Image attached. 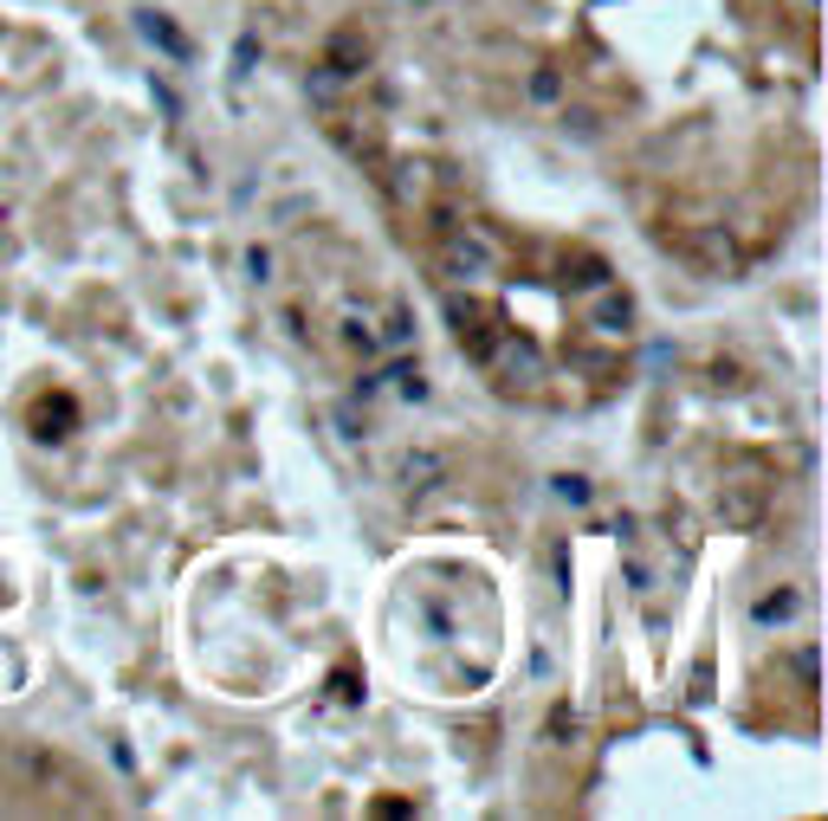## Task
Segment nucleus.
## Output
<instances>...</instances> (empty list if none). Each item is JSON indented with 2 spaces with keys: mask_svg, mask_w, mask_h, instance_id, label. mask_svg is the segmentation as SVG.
<instances>
[{
  "mask_svg": "<svg viewBox=\"0 0 828 821\" xmlns=\"http://www.w3.org/2000/svg\"><path fill=\"white\" fill-rule=\"evenodd\" d=\"M337 433H344V440H356V433H369V427H356V408H337Z\"/></svg>",
  "mask_w": 828,
  "mask_h": 821,
  "instance_id": "19",
  "label": "nucleus"
},
{
  "mask_svg": "<svg viewBox=\"0 0 828 821\" xmlns=\"http://www.w3.org/2000/svg\"><path fill=\"white\" fill-rule=\"evenodd\" d=\"M809 7H816V0H809Z\"/></svg>",
  "mask_w": 828,
  "mask_h": 821,
  "instance_id": "21",
  "label": "nucleus"
},
{
  "mask_svg": "<svg viewBox=\"0 0 828 821\" xmlns=\"http://www.w3.org/2000/svg\"><path fill=\"white\" fill-rule=\"evenodd\" d=\"M570 362H576V369H589L596 382H616V375H621V356H616V349H576Z\"/></svg>",
  "mask_w": 828,
  "mask_h": 821,
  "instance_id": "9",
  "label": "nucleus"
},
{
  "mask_svg": "<svg viewBox=\"0 0 828 821\" xmlns=\"http://www.w3.org/2000/svg\"><path fill=\"white\" fill-rule=\"evenodd\" d=\"M447 317H453V337H460V349L473 356V362H492L498 356V343H505V324L492 317V311H473V304H447Z\"/></svg>",
  "mask_w": 828,
  "mask_h": 821,
  "instance_id": "1",
  "label": "nucleus"
},
{
  "mask_svg": "<svg viewBox=\"0 0 828 821\" xmlns=\"http://www.w3.org/2000/svg\"><path fill=\"white\" fill-rule=\"evenodd\" d=\"M725 518H732L738 531H751V524L763 518V505H758V498H745V492H732V498H725Z\"/></svg>",
  "mask_w": 828,
  "mask_h": 821,
  "instance_id": "11",
  "label": "nucleus"
},
{
  "mask_svg": "<svg viewBox=\"0 0 828 821\" xmlns=\"http://www.w3.org/2000/svg\"><path fill=\"white\" fill-rule=\"evenodd\" d=\"M137 26H142V39H156V46H162V53H169L175 66H188V59H195L188 33H182V26H175L169 13H137Z\"/></svg>",
  "mask_w": 828,
  "mask_h": 821,
  "instance_id": "5",
  "label": "nucleus"
},
{
  "mask_svg": "<svg viewBox=\"0 0 828 821\" xmlns=\"http://www.w3.org/2000/svg\"><path fill=\"white\" fill-rule=\"evenodd\" d=\"M680 253H687L699 273H712V278L738 273V246H732L725 227H692V233H680Z\"/></svg>",
  "mask_w": 828,
  "mask_h": 821,
  "instance_id": "2",
  "label": "nucleus"
},
{
  "mask_svg": "<svg viewBox=\"0 0 828 821\" xmlns=\"http://www.w3.org/2000/svg\"><path fill=\"white\" fill-rule=\"evenodd\" d=\"M589 324H596L602 337H628V331H634V298L621 291L616 278H609L602 291H589Z\"/></svg>",
  "mask_w": 828,
  "mask_h": 821,
  "instance_id": "3",
  "label": "nucleus"
},
{
  "mask_svg": "<svg viewBox=\"0 0 828 821\" xmlns=\"http://www.w3.org/2000/svg\"><path fill=\"white\" fill-rule=\"evenodd\" d=\"M324 71H331L337 84L369 71V39H363V26H337V33H331V46H324Z\"/></svg>",
  "mask_w": 828,
  "mask_h": 821,
  "instance_id": "4",
  "label": "nucleus"
},
{
  "mask_svg": "<svg viewBox=\"0 0 828 821\" xmlns=\"http://www.w3.org/2000/svg\"><path fill=\"white\" fill-rule=\"evenodd\" d=\"M414 337V317H409V311H402V304H395V311H389V324H382V337H376V343H389V349H402V343H409Z\"/></svg>",
  "mask_w": 828,
  "mask_h": 821,
  "instance_id": "14",
  "label": "nucleus"
},
{
  "mask_svg": "<svg viewBox=\"0 0 828 821\" xmlns=\"http://www.w3.org/2000/svg\"><path fill=\"white\" fill-rule=\"evenodd\" d=\"M563 266H570V285H576V291H602V285H609V259H596V253H570V259H563Z\"/></svg>",
  "mask_w": 828,
  "mask_h": 821,
  "instance_id": "7",
  "label": "nucleus"
},
{
  "mask_svg": "<svg viewBox=\"0 0 828 821\" xmlns=\"http://www.w3.org/2000/svg\"><path fill=\"white\" fill-rule=\"evenodd\" d=\"M816 673H823V667H816V647H803V654H796V680H803V692H816Z\"/></svg>",
  "mask_w": 828,
  "mask_h": 821,
  "instance_id": "17",
  "label": "nucleus"
},
{
  "mask_svg": "<svg viewBox=\"0 0 828 821\" xmlns=\"http://www.w3.org/2000/svg\"><path fill=\"white\" fill-rule=\"evenodd\" d=\"M344 343L356 349V356H376V349H382V343H376V331H369L363 317H349V324H344Z\"/></svg>",
  "mask_w": 828,
  "mask_h": 821,
  "instance_id": "15",
  "label": "nucleus"
},
{
  "mask_svg": "<svg viewBox=\"0 0 828 821\" xmlns=\"http://www.w3.org/2000/svg\"><path fill=\"white\" fill-rule=\"evenodd\" d=\"M389 375H395V389H402V402H427V382H421V369H414V362H395Z\"/></svg>",
  "mask_w": 828,
  "mask_h": 821,
  "instance_id": "13",
  "label": "nucleus"
},
{
  "mask_svg": "<svg viewBox=\"0 0 828 821\" xmlns=\"http://www.w3.org/2000/svg\"><path fill=\"white\" fill-rule=\"evenodd\" d=\"M531 97H538V104H556V97H563V71L538 66V71H531Z\"/></svg>",
  "mask_w": 828,
  "mask_h": 821,
  "instance_id": "12",
  "label": "nucleus"
},
{
  "mask_svg": "<svg viewBox=\"0 0 828 821\" xmlns=\"http://www.w3.org/2000/svg\"><path fill=\"white\" fill-rule=\"evenodd\" d=\"M440 479H447V460H440V453H409V460H402V485H409V492H434Z\"/></svg>",
  "mask_w": 828,
  "mask_h": 821,
  "instance_id": "6",
  "label": "nucleus"
},
{
  "mask_svg": "<svg viewBox=\"0 0 828 821\" xmlns=\"http://www.w3.org/2000/svg\"><path fill=\"white\" fill-rule=\"evenodd\" d=\"M233 59H240L233 71H253V59H260V46H253V39H240V46H233Z\"/></svg>",
  "mask_w": 828,
  "mask_h": 821,
  "instance_id": "20",
  "label": "nucleus"
},
{
  "mask_svg": "<svg viewBox=\"0 0 828 821\" xmlns=\"http://www.w3.org/2000/svg\"><path fill=\"white\" fill-rule=\"evenodd\" d=\"M570 731H576V718H570V705H556L551 712V744H570Z\"/></svg>",
  "mask_w": 828,
  "mask_h": 821,
  "instance_id": "18",
  "label": "nucleus"
},
{
  "mask_svg": "<svg viewBox=\"0 0 828 821\" xmlns=\"http://www.w3.org/2000/svg\"><path fill=\"white\" fill-rule=\"evenodd\" d=\"M556 498H563V505H570V511H583V505H589V498H596V492H589V479H583V473H556V485H551Z\"/></svg>",
  "mask_w": 828,
  "mask_h": 821,
  "instance_id": "10",
  "label": "nucleus"
},
{
  "mask_svg": "<svg viewBox=\"0 0 828 821\" xmlns=\"http://www.w3.org/2000/svg\"><path fill=\"white\" fill-rule=\"evenodd\" d=\"M796 609H803V595H796V589H770V595H758V609H751V615L770 627V621H790Z\"/></svg>",
  "mask_w": 828,
  "mask_h": 821,
  "instance_id": "8",
  "label": "nucleus"
},
{
  "mask_svg": "<svg viewBox=\"0 0 828 821\" xmlns=\"http://www.w3.org/2000/svg\"><path fill=\"white\" fill-rule=\"evenodd\" d=\"M246 273H253V285H273V253L253 246V253H246Z\"/></svg>",
  "mask_w": 828,
  "mask_h": 821,
  "instance_id": "16",
  "label": "nucleus"
}]
</instances>
